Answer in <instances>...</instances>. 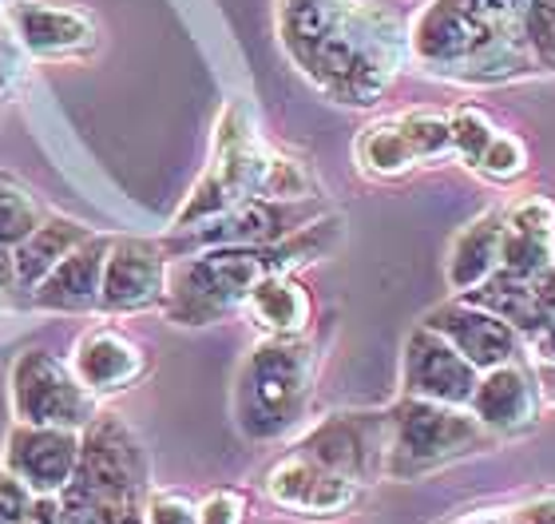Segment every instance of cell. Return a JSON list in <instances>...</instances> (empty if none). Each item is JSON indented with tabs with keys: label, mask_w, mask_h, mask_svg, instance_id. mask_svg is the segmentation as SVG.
<instances>
[{
	"label": "cell",
	"mask_w": 555,
	"mask_h": 524,
	"mask_svg": "<svg viewBox=\"0 0 555 524\" xmlns=\"http://www.w3.org/2000/svg\"><path fill=\"white\" fill-rule=\"evenodd\" d=\"M301 210L289 207V199H246L238 207L222 210L215 219L186 227L183 246L175 251H210V246H274L289 234H298ZM310 227V222H306Z\"/></svg>",
	"instance_id": "4fadbf2b"
},
{
	"label": "cell",
	"mask_w": 555,
	"mask_h": 524,
	"mask_svg": "<svg viewBox=\"0 0 555 524\" xmlns=\"http://www.w3.org/2000/svg\"><path fill=\"white\" fill-rule=\"evenodd\" d=\"M24 48H21V40L12 36V28L9 33H0V100H9L12 95V88L21 84V76H24Z\"/></svg>",
	"instance_id": "836d02e7"
},
{
	"label": "cell",
	"mask_w": 555,
	"mask_h": 524,
	"mask_svg": "<svg viewBox=\"0 0 555 524\" xmlns=\"http://www.w3.org/2000/svg\"><path fill=\"white\" fill-rule=\"evenodd\" d=\"M44 222V207L33 195V187L12 171H0V246H21L28 234Z\"/></svg>",
	"instance_id": "484cf974"
},
{
	"label": "cell",
	"mask_w": 555,
	"mask_h": 524,
	"mask_svg": "<svg viewBox=\"0 0 555 524\" xmlns=\"http://www.w3.org/2000/svg\"><path fill=\"white\" fill-rule=\"evenodd\" d=\"M68 366L88 394L104 397V394H119V389H131L147 373V354L124 330L92 327L76 338Z\"/></svg>",
	"instance_id": "2e32d148"
},
{
	"label": "cell",
	"mask_w": 555,
	"mask_h": 524,
	"mask_svg": "<svg viewBox=\"0 0 555 524\" xmlns=\"http://www.w3.org/2000/svg\"><path fill=\"white\" fill-rule=\"evenodd\" d=\"M449 124H452V152L461 155L468 167H476L485 148L492 143V136H496L488 112H480V107H456L449 116Z\"/></svg>",
	"instance_id": "83f0119b"
},
{
	"label": "cell",
	"mask_w": 555,
	"mask_h": 524,
	"mask_svg": "<svg viewBox=\"0 0 555 524\" xmlns=\"http://www.w3.org/2000/svg\"><path fill=\"white\" fill-rule=\"evenodd\" d=\"M397 124H401V131H405L416 164H433V159H444V155L452 152V124L440 116V112L416 107V112L397 116Z\"/></svg>",
	"instance_id": "4316f807"
},
{
	"label": "cell",
	"mask_w": 555,
	"mask_h": 524,
	"mask_svg": "<svg viewBox=\"0 0 555 524\" xmlns=\"http://www.w3.org/2000/svg\"><path fill=\"white\" fill-rule=\"evenodd\" d=\"M555 263V203L552 199H528L504 219V243H500V270L535 279Z\"/></svg>",
	"instance_id": "d6986e66"
},
{
	"label": "cell",
	"mask_w": 555,
	"mask_h": 524,
	"mask_svg": "<svg viewBox=\"0 0 555 524\" xmlns=\"http://www.w3.org/2000/svg\"><path fill=\"white\" fill-rule=\"evenodd\" d=\"M535 394H540V385H532L528 370L516 366V358H512L496 370H485L468 409L480 418L485 430L520 433L535 421Z\"/></svg>",
	"instance_id": "ac0fdd59"
},
{
	"label": "cell",
	"mask_w": 555,
	"mask_h": 524,
	"mask_svg": "<svg viewBox=\"0 0 555 524\" xmlns=\"http://www.w3.org/2000/svg\"><path fill=\"white\" fill-rule=\"evenodd\" d=\"M532 346H535V354H540V361H552L555 366V318L540 330V334H535Z\"/></svg>",
	"instance_id": "d590c367"
},
{
	"label": "cell",
	"mask_w": 555,
	"mask_h": 524,
	"mask_svg": "<svg viewBox=\"0 0 555 524\" xmlns=\"http://www.w3.org/2000/svg\"><path fill=\"white\" fill-rule=\"evenodd\" d=\"M385 418H389L385 473L401 481L449 465L456 457L480 449L488 437L476 413H464L461 406L425 401V397H401Z\"/></svg>",
	"instance_id": "8992f818"
},
{
	"label": "cell",
	"mask_w": 555,
	"mask_h": 524,
	"mask_svg": "<svg viewBox=\"0 0 555 524\" xmlns=\"http://www.w3.org/2000/svg\"><path fill=\"white\" fill-rule=\"evenodd\" d=\"M88 234L92 231L76 219H44L21 246H12V282L21 291H36Z\"/></svg>",
	"instance_id": "44dd1931"
},
{
	"label": "cell",
	"mask_w": 555,
	"mask_h": 524,
	"mask_svg": "<svg viewBox=\"0 0 555 524\" xmlns=\"http://www.w3.org/2000/svg\"><path fill=\"white\" fill-rule=\"evenodd\" d=\"M532 282V291H535V298H540V306L547 310V318H555V263L552 267H544L535 279H528Z\"/></svg>",
	"instance_id": "e575fe53"
},
{
	"label": "cell",
	"mask_w": 555,
	"mask_h": 524,
	"mask_svg": "<svg viewBox=\"0 0 555 524\" xmlns=\"http://www.w3.org/2000/svg\"><path fill=\"white\" fill-rule=\"evenodd\" d=\"M476 382H480V370L449 338H440L437 330H428L421 322L409 334L405 361H401L405 397H425V401H440V406L468 409L473 406Z\"/></svg>",
	"instance_id": "30bf717a"
},
{
	"label": "cell",
	"mask_w": 555,
	"mask_h": 524,
	"mask_svg": "<svg viewBox=\"0 0 555 524\" xmlns=\"http://www.w3.org/2000/svg\"><path fill=\"white\" fill-rule=\"evenodd\" d=\"M540 394L555 406V366L552 361H540Z\"/></svg>",
	"instance_id": "8d00e7d4"
},
{
	"label": "cell",
	"mask_w": 555,
	"mask_h": 524,
	"mask_svg": "<svg viewBox=\"0 0 555 524\" xmlns=\"http://www.w3.org/2000/svg\"><path fill=\"white\" fill-rule=\"evenodd\" d=\"M461 298H468V303L492 310V315L504 318L516 334H528V338H535V334L552 322V318H547V310L540 306V298H535L532 282L520 279V274H508V270H496L492 279L480 282L476 291L461 294Z\"/></svg>",
	"instance_id": "cb8c5ba5"
},
{
	"label": "cell",
	"mask_w": 555,
	"mask_h": 524,
	"mask_svg": "<svg viewBox=\"0 0 555 524\" xmlns=\"http://www.w3.org/2000/svg\"><path fill=\"white\" fill-rule=\"evenodd\" d=\"M301 457H310L318 465L334 469L341 477L373 481L385 473V457H389V418L385 413H337L322 421L318 430L306 433L298 445Z\"/></svg>",
	"instance_id": "9c48e42d"
},
{
	"label": "cell",
	"mask_w": 555,
	"mask_h": 524,
	"mask_svg": "<svg viewBox=\"0 0 555 524\" xmlns=\"http://www.w3.org/2000/svg\"><path fill=\"white\" fill-rule=\"evenodd\" d=\"M243 509H246V501L238 493H231V489L210 493L207 501L198 504V524H243Z\"/></svg>",
	"instance_id": "d6a6232c"
},
{
	"label": "cell",
	"mask_w": 555,
	"mask_h": 524,
	"mask_svg": "<svg viewBox=\"0 0 555 524\" xmlns=\"http://www.w3.org/2000/svg\"><path fill=\"white\" fill-rule=\"evenodd\" d=\"M330 222L313 219L310 227H301L298 234H289L274 246H210V251H195L191 258H179L167 270V315L179 327H210L222 315H231L238 306H246L250 291L258 282L274 274V270H289L294 263H310L313 255H322V234Z\"/></svg>",
	"instance_id": "3957f363"
},
{
	"label": "cell",
	"mask_w": 555,
	"mask_h": 524,
	"mask_svg": "<svg viewBox=\"0 0 555 524\" xmlns=\"http://www.w3.org/2000/svg\"><path fill=\"white\" fill-rule=\"evenodd\" d=\"M80 461V430L60 425H16L9 433L4 469L33 497H60L76 477Z\"/></svg>",
	"instance_id": "7c38bea8"
},
{
	"label": "cell",
	"mask_w": 555,
	"mask_h": 524,
	"mask_svg": "<svg viewBox=\"0 0 555 524\" xmlns=\"http://www.w3.org/2000/svg\"><path fill=\"white\" fill-rule=\"evenodd\" d=\"M425 327L437 330L440 338H449L476 370H496V366H504V361L520 354V334L504 318H496L485 306L468 303V298L437 306L425 318Z\"/></svg>",
	"instance_id": "9a60e30c"
},
{
	"label": "cell",
	"mask_w": 555,
	"mask_h": 524,
	"mask_svg": "<svg viewBox=\"0 0 555 524\" xmlns=\"http://www.w3.org/2000/svg\"><path fill=\"white\" fill-rule=\"evenodd\" d=\"M119 513H124V509L100 501V497L76 489V485H68V489L56 497V524H116Z\"/></svg>",
	"instance_id": "f1b7e54d"
},
{
	"label": "cell",
	"mask_w": 555,
	"mask_h": 524,
	"mask_svg": "<svg viewBox=\"0 0 555 524\" xmlns=\"http://www.w3.org/2000/svg\"><path fill=\"white\" fill-rule=\"evenodd\" d=\"M246 310L270 338H298L313 318L310 291L289 270H274V274L258 282L250 298H246Z\"/></svg>",
	"instance_id": "7402d4cb"
},
{
	"label": "cell",
	"mask_w": 555,
	"mask_h": 524,
	"mask_svg": "<svg viewBox=\"0 0 555 524\" xmlns=\"http://www.w3.org/2000/svg\"><path fill=\"white\" fill-rule=\"evenodd\" d=\"M267 493L282 509H298L306 516H337L358 504L361 485L334 473V469L318 465L310 457L294 453L270 469Z\"/></svg>",
	"instance_id": "e0dca14e"
},
{
	"label": "cell",
	"mask_w": 555,
	"mask_h": 524,
	"mask_svg": "<svg viewBox=\"0 0 555 524\" xmlns=\"http://www.w3.org/2000/svg\"><path fill=\"white\" fill-rule=\"evenodd\" d=\"M72 485L116 509H135L147 489V453L116 413H95L80 430V461Z\"/></svg>",
	"instance_id": "ba28073f"
},
{
	"label": "cell",
	"mask_w": 555,
	"mask_h": 524,
	"mask_svg": "<svg viewBox=\"0 0 555 524\" xmlns=\"http://www.w3.org/2000/svg\"><path fill=\"white\" fill-rule=\"evenodd\" d=\"M416 60L437 76L500 84L532 68L520 36V4L508 0H433L409 33Z\"/></svg>",
	"instance_id": "7a4b0ae2"
},
{
	"label": "cell",
	"mask_w": 555,
	"mask_h": 524,
	"mask_svg": "<svg viewBox=\"0 0 555 524\" xmlns=\"http://www.w3.org/2000/svg\"><path fill=\"white\" fill-rule=\"evenodd\" d=\"M112 239L88 234L52 274L33 291V303L44 310H92L100 306V282H104V263Z\"/></svg>",
	"instance_id": "ffe728a7"
},
{
	"label": "cell",
	"mask_w": 555,
	"mask_h": 524,
	"mask_svg": "<svg viewBox=\"0 0 555 524\" xmlns=\"http://www.w3.org/2000/svg\"><path fill=\"white\" fill-rule=\"evenodd\" d=\"M246 199H306V175L298 164L270 152L243 104H231L219 119L215 159L175 215V231L215 219Z\"/></svg>",
	"instance_id": "277c9868"
},
{
	"label": "cell",
	"mask_w": 555,
	"mask_h": 524,
	"mask_svg": "<svg viewBox=\"0 0 555 524\" xmlns=\"http://www.w3.org/2000/svg\"><path fill=\"white\" fill-rule=\"evenodd\" d=\"M12 418L16 425H60V430H83L95 418L92 394L80 385L68 361H60L52 349H24L12 361L9 373Z\"/></svg>",
	"instance_id": "52a82bcc"
},
{
	"label": "cell",
	"mask_w": 555,
	"mask_h": 524,
	"mask_svg": "<svg viewBox=\"0 0 555 524\" xmlns=\"http://www.w3.org/2000/svg\"><path fill=\"white\" fill-rule=\"evenodd\" d=\"M116 524H143V516H139L135 509H124V513L116 516Z\"/></svg>",
	"instance_id": "74e56055"
},
{
	"label": "cell",
	"mask_w": 555,
	"mask_h": 524,
	"mask_svg": "<svg viewBox=\"0 0 555 524\" xmlns=\"http://www.w3.org/2000/svg\"><path fill=\"white\" fill-rule=\"evenodd\" d=\"M500 243H504V215H480L456 234L449 255V286L456 294L476 291L500 270Z\"/></svg>",
	"instance_id": "603a6c76"
},
{
	"label": "cell",
	"mask_w": 555,
	"mask_h": 524,
	"mask_svg": "<svg viewBox=\"0 0 555 524\" xmlns=\"http://www.w3.org/2000/svg\"><path fill=\"white\" fill-rule=\"evenodd\" d=\"M143 524H198V504L179 497V493H159L147 501Z\"/></svg>",
	"instance_id": "1f68e13d"
},
{
	"label": "cell",
	"mask_w": 555,
	"mask_h": 524,
	"mask_svg": "<svg viewBox=\"0 0 555 524\" xmlns=\"http://www.w3.org/2000/svg\"><path fill=\"white\" fill-rule=\"evenodd\" d=\"M36 509V497L12 477L9 469H0V524H28Z\"/></svg>",
	"instance_id": "4dcf8cb0"
},
{
	"label": "cell",
	"mask_w": 555,
	"mask_h": 524,
	"mask_svg": "<svg viewBox=\"0 0 555 524\" xmlns=\"http://www.w3.org/2000/svg\"><path fill=\"white\" fill-rule=\"evenodd\" d=\"M358 164L370 175H377V179H393V175L413 171L416 155H413V148H409L401 124H397V119H382V124H373V128L361 131Z\"/></svg>",
	"instance_id": "d4e9b609"
},
{
	"label": "cell",
	"mask_w": 555,
	"mask_h": 524,
	"mask_svg": "<svg viewBox=\"0 0 555 524\" xmlns=\"http://www.w3.org/2000/svg\"><path fill=\"white\" fill-rule=\"evenodd\" d=\"M524 167H528V152H524V143L516 140V136H508V131H496L492 143L485 148V155H480L476 171L492 175V179H512V175H520Z\"/></svg>",
	"instance_id": "f546056e"
},
{
	"label": "cell",
	"mask_w": 555,
	"mask_h": 524,
	"mask_svg": "<svg viewBox=\"0 0 555 524\" xmlns=\"http://www.w3.org/2000/svg\"><path fill=\"white\" fill-rule=\"evenodd\" d=\"M286 56L330 100L365 107L401 68V24L361 0H278Z\"/></svg>",
	"instance_id": "6da1fadb"
},
{
	"label": "cell",
	"mask_w": 555,
	"mask_h": 524,
	"mask_svg": "<svg viewBox=\"0 0 555 524\" xmlns=\"http://www.w3.org/2000/svg\"><path fill=\"white\" fill-rule=\"evenodd\" d=\"M313 385V354L298 338H267L234 382V418L250 442H274L298 425Z\"/></svg>",
	"instance_id": "5b68a950"
},
{
	"label": "cell",
	"mask_w": 555,
	"mask_h": 524,
	"mask_svg": "<svg viewBox=\"0 0 555 524\" xmlns=\"http://www.w3.org/2000/svg\"><path fill=\"white\" fill-rule=\"evenodd\" d=\"M167 246L151 239H112L100 282V310L107 315H135L167 298Z\"/></svg>",
	"instance_id": "8fae6325"
},
{
	"label": "cell",
	"mask_w": 555,
	"mask_h": 524,
	"mask_svg": "<svg viewBox=\"0 0 555 524\" xmlns=\"http://www.w3.org/2000/svg\"><path fill=\"white\" fill-rule=\"evenodd\" d=\"M9 28L28 56L72 60L95 48V21L76 4H48V0H16L9 9Z\"/></svg>",
	"instance_id": "5bb4252c"
},
{
	"label": "cell",
	"mask_w": 555,
	"mask_h": 524,
	"mask_svg": "<svg viewBox=\"0 0 555 524\" xmlns=\"http://www.w3.org/2000/svg\"><path fill=\"white\" fill-rule=\"evenodd\" d=\"M508 4H520V0H508Z\"/></svg>",
	"instance_id": "f35d334b"
}]
</instances>
